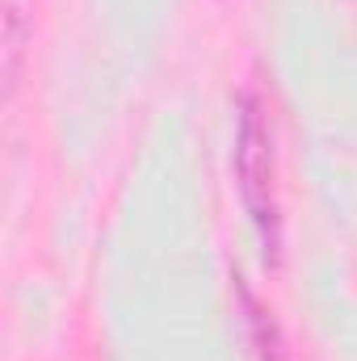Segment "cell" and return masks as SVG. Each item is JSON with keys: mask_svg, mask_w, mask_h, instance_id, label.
<instances>
[{"mask_svg": "<svg viewBox=\"0 0 357 361\" xmlns=\"http://www.w3.org/2000/svg\"><path fill=\"white\" fill-rule=\"evenodd\" d=\"M236 185L244 197V210L265 244V261L277 265L282 248V214H277V189H273V139L269 118L257 92H244L236 105Z\"/></svg>", "mask_w": 357, "mask_h": 361, "instance_id": "6da1fadb", "label": "cell"}, {"mask_svg": "<svg viewBox=\"0 0 357 361\" xmlns=\"http://www.w3.org/2000/svg\"><path fill=\"white\" fill-rule=\"evenodd\" d=\"M34 30V0H0V76H4V97L17 89L21 55Z\"/></svg>", "mask_w": 357, "mask_h": 361, "instance_id": "7a4b0ae2", "label": "cell"}, {"mask_svg": "<svg viewBox=\"0 0 357 361\" xmlns=\"http://www.w3.org/2000/svg\"><path fill=\"white\" fill-rule=\"evenodd\" d=\"M240 298H244V311H248V328H253V345H257V361H286L282 353V336H277V324L269 319V311L240 286Z\"/></svg>", "mask_w": 357, "mask_h": 361, "instance_id": "3957f363", "label": "cell"}]
</instances>
